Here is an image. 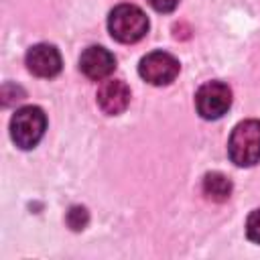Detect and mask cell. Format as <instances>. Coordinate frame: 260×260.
<instances>
[{
    "label": "cell",
    "mask_w": 260,
    "mask_h": 260,
    "mask_svg": "<svg viewBox=\"0 0 260 260\" xmlns=\"http://www.w3.org/2000/svg\"><path fill=\"white\" fill-rule=\"evenodd\" d=\"M130 104V87L122 79L104 81L98 89V106L108 116L122 114Z\"/></svg>",
    "instance_id": "8"
},
{
    "label": "cell",
    "mask_w": 260,
    "mask_h": 260,
    "mask_svg": "<svg viewBox=\"0 0 260 260\" xmlns=\"http://www.w3.org/2000/svg\"><path fill=\"white\" fill-rule=\"evenodd\" d=\"M26 67L32 75L37 77H55L59 71H61V55L57 51V47L49 45V43H39V45H32L28 51H26Z\"/></svg>",
    "instance_id": "6"
},
{
    "label": "cell",
    "mask_w": 260,
    "mask_h": 260,
    "mask_svg": "<svg viewBox=\"0 0 260 260\" xmlns=\"http://www.w3.org/2000/svg\"><path fill=\"white\" fill-rule=\"evenodd\" d=\"M108 30L118 43H136L148 32V16L134 4H120L108 16Z\"/></svg>",
    "instance_id": "3"
},
{
    "label": "cell",
    "mask_w": 260,
    "mask_h": 260,
    "mask_svg": "<svg viewBox=\"0 0 260 260\" xmlns=\"http://www.w3.org/2000/svg\"><path fill=\"white\" fill-rule=\"evenodd\" d=\"M232 106V89L223 81H207L195 93L197 114L205 120L221 118Z\"/></svg>",
    "instance_id": "4"
},
{
    "label": "cell",
    "mask_w": 260,
    "mask_h": 260,
    "mask_svg": "<svg viewBox=\"0 0 260 260\" xmlns=\"http://www.w3.org/2000/svg\"><path fill=\"white\" fill-rule=\"evenodd\" d=\"M246 236L254 244H260V209H254L246 219Z\"/></svg>",
    "instance_id": "11"
},
{
    "label": "cell",
    "mask_w": 260,
    "mask_h": 260,
    "mask_svg": "<svg viewBox=\"0 0 260 260\" xmlns=\"http://www.w3.org/2000/svg\"><path fill=\"white\" fill-rule=\"evenodd\" d=\"M138 73L150 85H169L179 75V61L167 51H152L140 59Z\"/></svg>",
    "instance_id": "5"
},
{
    "label": "cell",
    "mask_w": 260,
    "mask_h": 260,
    "mask_svg": "<svg viewBox=\"0 0 260 260\" xmlns=\"http://www.w3.org/2000/svg\"><path fill=\"white\" fill-rule=\"evenodd\" d=\"M181 0H148V4L156 10V12H173L179 6Z\"/></svg>",
    "instance_id": "12"
},
{
    "label": "cell",
    "mask_w": 260,
    "mask_h": 260,
    "mask_svg": "<svg viewBox=\"0 0 260 260\" xmlns=\"http://www.w3.org/2000/svg\"><path fill=\"white\" fill-rule=\"evenodd\" d=\"M203 193L207 199L223 203L232 195V181L223 173H207L203 177Z\"/></svg>",
    "instance_id": "9"
},
{
    "label": "cell",
    "mask_w": 260,
    "mask_h": 260,
    "mask_svg": "<svg viewBox=\"0 0 260 260\" xmlns=\"http://www.w3.org/2000/svg\"><path fill=\"white\" fill-rule=\"evenodd\" d=\"M87 221H89V213H87L85 207L73 205V207L67 211V223H69L71 230L79 232V230H83V228L87 225Z\"/></svg>",
    "instance_id": "10"
},
{
    "label": "cell",
    "mask_w": 260,
    "mask_h": 260,
    "mask_svg": "<svg viewBox=\"0 0 260 260\" xmlns=\"http://www.w3.org/2000/svg\"><path fill=\"white\" fill-rule=\"evenodd\" d=\"M79 69L87 79L100 81V79L108 77L116 69V59L108 49H104L100 45H91L81 53Z\"/></svg>",
    "instance_id": "7"
},
{
    "label": "cell",
    "mask_w": 260,
    "mask_h": 260,
    "mask_svg": "<svg viewBox=\"0 0 260 260\" xmlns=\"http://www.w3.org/2000/svg\"><path fill=\"white\" fill-rule=\"evenodd\" d=\"M228 154L238 167H254L260 160V120L236 124L228 140Z\"/></svg>",
    "instance_id": "1"
},
{
    "label": "cell",
    "mask_w": 260,
    "mask_h": 260,
    "mask_svg": "<svg viewBox=\"0 0 260 260\" xmlns=\"http://www.w3.org/2000/svg\"><path fill=\"white\" fill-rule=\"evenodd\" d=\"M47 130V116L39 106H24L14 112L10 120V138L12 142L22 148H35Z\"/></svg>",
    "instance_id": "2"
}]
</instances>
